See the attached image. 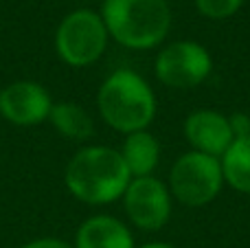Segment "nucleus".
I'll return each instance as SVG.
<instances>
[{
    "instance_id": "nucleus-5",
    "label": "nucleus",
    "mask_w": 250,
    "mask_h": 248,
    "mask_svg": "<svg viewBox=\"0 0 250 248\" xmlns=\"http://www.w3.org/2000/svg\"><path fill=\"white\" fill-rule=\"evenodd\" d=\"M224 174L220 158L200 152H187L169 171V191L185 207H204L222 191Z\"/></svg>"
},
{
    "instance_id": "nucleus-17",
    "label": "nucleus",
    "mask_w": 250,
    "mask_h": 248,
    "mask_svg": "<svg viewBox=\"0 0 250 248\" xmlns=\"http://www.w3.org/2000/svg\"><path fill=\"white\" fill-rule=\"evenodd\" d=\"M138 248H176V246L165 244V242H151V244H143V246H138Z\"/></svg>"
},
{
    "instance_id": "nucleus-8",
    "label": "nucleus",
    "mask_w": 250,
    "mask_h": 248,
    "mask_svg": "<svg viewBox=\"0 0 250 248\" xmlns=\"http://www.w3.org/2000/svg\"><path fill=\"white\" fill-rule=\"evenodd\" d=\"M53 99L38 82H13L0 90V117L18 127H33L48 121Z\"/></svg>"
},
{
    "instance_id": "nucleus-1",
    "label": "nucleus",
    "mask_w": 250,
    "mask_h": 248,
    "mask_svg": "<svg viewBox=\"0 0 250 248\" xmlns=\"http://www.w3.org/2000/svg\"><path fill=\"white\" fill-rule=\"evenodd\" d=\"M129 176L127 167L119 149L105 145H88L82 147L66 165L64 183L66 189L92 207H104L123 198Z\"/></svg>"
},
{
    "instance_id": "nucleus-11",
    "label": "nucleus",
    "mask_w": 250,
    "mask_h": 248,
    "mask_svg": "<svg viewBox=\"0 0 250 248\" xmlns=\"http://www.w3.org/2000/svg\"><path fill=\"white\" fill-rule=\"evenodd\" d=\"M119 152H121L123 163L132 178L151 176L160 161V143H158V139L147 130L125 134L123 147L119 149Z\"/></svg>"
},
{
    "instance_id": "nucleus-6",
    "label": "nucleus",
    "mask_w": 250,
    "mask_h": 248,
    "mask_svg": "<svg viewBox=\"0 0 250 248\" xmlns=\"http://www.w3.org/2000/svg\"><path fill=\"white\" fill-rule=\"evenodd\" d=\"M154 70L158 82L167 88L189 90L208 79L213 70V57L202 44L180 40L160 48Z\"/></svg>"
},
{
    "instance_id": "nucleus-2",
    "label": "nucleus",
    "mask_w": 250,
    "mask_h": 248,
    "mask_svg": "<svg viewBox=\"0 0 250 248\" xmlns=\"http://www.w3.org/2000/svg\"><path fill=\"white\" fill-rule=\"evenodd\" d=\"M99 114L121 134L147 130L156 117V95L136 70L119 68L105 77L97 92Z\"/></svg>"
},
{
    "instance_id": "nucleus-3",
    "label": "nucleus",
    "mask_w": 250,
    "mask_h": 248,
    "mask_svg": "<svg viewBox=\"0 0 250 248\" xmlns=\"http://www.w3.org/2000/svg\"><path fill=\"white\" fill-rule=\"evenodd\" d=\"M101 18L110 38L134 51L160 46L171 29L167 0H104Z\"/></svg>"
},
{
    "instance_id": "nucleus-10",
    "label": "nucleus",
    "mask_w": 250,
    "mask_h": 248,
    "mask_svg": "<svg viewBox=\"0 0 250 248\" xmlns=\"http://www.w3.org/2000/svg\"><path fill=\"white\" fill-rule=\"evenodd\" d=\"M75 248H134L129 228L114 215H92L75 235Z\"/></svg>"
},
{
    "instance_id": "nucleus-9",
    "label": "nucleus",
    "mask_w": 250,
    "mask_h": 248,
    "mask_svg": "<svg viewBox=\"0 0 250 248\" xmlns=\"http://www.w3.org/2000/svg\"><path fill=\"white\" fill-rule=\"evenodd\" d=\"M185 136L193 152L222 158L235 141L229 117L215 110H195L185 121Z\"/></svg>"
},
{
    "instance_id": "nucleus-15",
    "label": "nucleus",
    "mask_w": 250,
    "mask_h": 248,
    "mask_svg": "<svg viewBox=\"0 0 250 248\" xmlns=\"http://www.w3.org/2000/svg\"><path fill=\"white\" fill-rule=\"evenodd\" d=\"M230 121V130H233L235 139H244V136H250V117L244 112H237L233 117H229Z\"/></svg>"
},
{
    "instance_id": "nucleus-14",
    "label": "nucleus",
    "mask_w": 250,
    "mask_h": 248,
    "mask_svg": "<svg viewBox=\"0 0 250 248\" xmlns=\"http://www.w3.org/2000/svg\"><path fill=\"white\" fill-rule=\"evenodd\" d=\"M244 0H195V9L208 20H226L235 16Z\"/></svg>"
},
{
    "instance_id": "nucleus-12",
    "label": "nucleus",
    "mask_w": 250,
    "mask_h": 248,
    "mask_svg": "<svg viewBox=\"0 0 250 248\" xmlns=\"http://www.w3.org/2000/svg\"><path fill=\"white\" fill-rule=\"evenodd\" d=\"M48 121L51 125L60 132L64 139L68 141H88L95 134V121L92 117L75 101H60V103H53L51 114H48Z\"/></svg>"
},
{
    "instance_id": "nucleus-13",
    "label": "nucleus",
    "mask_w": 250,
    "mask_h": 248,
    "mask_svg": "<svg viewBox=\"0 0 250 248\" xmlns=\"http://www.w3.org/2000/svg\"><path fill=\"white\" fill-rule=\"evenodd\" d=\"M220 165L224 183H229L235 191L250 196V136L235 139L220 158Z\"/></svg>"
},
{
    "instance_id": "nucleus-4",
    "label": "nucleus",
    "mask_w": 250,
    "mask_h": 248,
    "mask_svg": "<svg viewBox=\"0 0 250 248\" xmlns=\"http://www.w3.org/2000/svg\"><path fill=\"white\" fill-rule=\"evenodd\" d=\"M108 29L101 13L77 9L60 22L55 31V51L64 64L73 68L95 64L108 48Z\"/></svg>"
},
{
    "instance_id": "nucleus-7",
    "label": "nucleus",
    "mask_w": 250,
    "mask_h": 248,
    "mask_svg": "<svg viewBox=\"0 0 250 248\" xmlns=\"http://www.w3.org/2000/svg\"><path fill=\"white\" fill-rule=\"evenodd\" d=\"M129 222L141 231H160L171 218V191L156 176L132 178L123 193Z\"/></svg>"
},
{
    "instance_id": "nucleus-16",
    "label": "nucleus",
    "mask_w": 250,
    "mask_h": 248,
    "mask_svg": "<svg viewBox=\"0 0 250 248\" xmlns=\"http://www.w3.org/2000/svg\"><path fill=\"white\" fill-rule=\"evenodd\" d=\"M22 248H75V246L64 240H57V237H40V240L29 242Z\"/></svg>"
}]
</instances>
